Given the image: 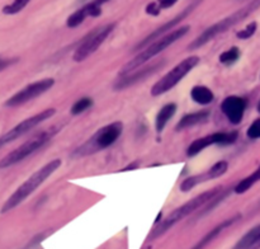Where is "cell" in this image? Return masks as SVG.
I'll use <instances>...</instances> for the list:
<instances>
[{
    "label": "cell",
    "mask_w": 260,
    "mask_h": 249,
    "mask_svg": "<svg viewBox=\"0 0 260 249\" xmlns=\"http://www.w3.org/2000/svg\"><path fill=\"white\" fill-rule=\"evenodd\" d=\"M222 191H223L222 187L212 188V190L206 191V192L201 193V195L195 196L194 198H192L190 201L185 202L184 205H182L180 207L175 209L165 220H163L161 222L155 225V227L151 230V233H150L147 240H155V239L164 235V234H165L170 227H173L176 222H179L180 220L185 219L187 216L192 215L193 212L197 211L198 209H202L206 203H208L212 198L216 197V196L219 195Z\"/></svg>",
    "instance_id": "6da1fadb"
},
{
    "label": "cell",
    "mask_w": 260,
    "mask_h": 249,
    "mask_svg": "<svg viewBox=\"0 0 260 249\" xmlns=\"http://www.w3.org/2000/svg\"><path fill=\"white\" fill-rule=\"evenodd\" d=\"M60 167H61V160L55 159L49 162L47 164H45L44 167L38 169L37 172H35L27 181L23 182V183L12 193L11 197L4 202L0 212H2V214H6V212L11 211V210L16 209L17 206H19L23 201L27 200V198L37 190L38 187L41 186L46 179H49Z\"/></svg>",
    "instance_id": "7a4b0ae2"
},
{
    "label": "cell",
    "mask_w": 260,
    "mask_h": 249,
    "mask_svg": "<svg viewBox=\"0 0 260 249\" xmlns=\"http://www.w3.org/2000/svg\"><path fill=\"white\" fill-rule=\"evenodd\" d=\"M257 8H260V0H252L249 4H246L245 7H242L241 9L236 11L235 13H232L231 16L226 17L222 21L214 23L211 27L207 28L206 31L198 36L192 44L188 46V50H197L199 47L204 46L206 44H208L209 41L213 40L214 37H217L221 33H225L226 31H228L230 28H232L233 26H236L237 23L242 22L244 19H246L247 17L251 13H254Z\"/></svg>",
    "instance_id": "3957f363"
},
{
    "label": "cell",
    "mask_w": 260,
    "mask_h": 249,
    "mask_svg": "<svg viewBox=\"0 0 260 249\" xmlns=\"http://www.w3.org/2000/svg\"><path fill=\"white\" fill-rule=\"evenodd\" d=\"M188 32H189V26H183V27L178 28V30L171 31L168 35L160 37L159 40L154 41L152 44H150L149 46L145 47L142 51H140V54H138L137 56H135L131 61H128L127 64H126L125 68L122 69V74H121V75L137 70L142 64H145L146 61L151 60L152 57L159 55L160 52H163L164 50L168 49L169 46H171L174 42H176L178 40L184 37Z\"/></svg>",
    "instance_id": "277c9868"
},
{
    "label": "cell",
    "mask_w": 260,
    "mask_h": 249,
    "mask_svg": "<svg viewBox=\"0 0 260 249\" xmlns=\"http://www.w3.org/2000/svg\"><path fill=\"white\" fill-rule=\"evenodd\" d=\"M123 131V123L119 121L112 122L104 128L99 129L92 138L85 141L73 153V158H83L93 155L101 150L107 149L113 145Z\"/></svg>",
    "instance_id": "5b68a950"
},
{
    "label": "cell",
    "mask_w": 260,
    "mask_h": 249,
    "mask_svg": "<svg viewBox=\"0 0 260 249\" xmlns=\"http://www.w3.org/2000/svg\"><path fill=\"white\" fill-rule=\"evenodd\" d=\"M57 131H59V129H50V130L33 136L32 139L26 141L21 147L14 149L13 152H11L8 155H6L3 159L0 160V168H9L12 165H16L18 163L23 162L25 159H27L33 153H36L37 150L41 149L42 147H45L56 135Z\"/></svg>",
    "instance_id": "8992f818"
},
{
    "label": "cell",
    "mask_w": 260,
    "mask_h": 249,
    "mask_svg": "<svg viewBox=\"0 0 260 249\" xmlns=\"http://www.w3.org/2000/svg\"><path fill=\"white\" fill-rule=\"evenodd\" d=\"M198 62H199V57L194 56V55L179 62L175 68L171 69L166 75H164L157 83H155L154 87L151 88V92H150L151 95L159 97V95L165 94L166 92L173 89L175 85H178L179 81L183 80L198 65Z\"/></svg>",
    "instance_id": "52a82bcc"
},
{
    "label": "cell",
    "mask_w": 260,
    "mask_h": 249,
    "mask_svg": "<svg viewBox=\"0 0 260 249\" xmlns=\"http://www.w3.org/2000/svg\"><path fill=\"white\" fill-rule=\"evenodd\" d=\"M55 113H56V109L49 108L45 109V111L42 112H38L35 116L30 117V118L25 119V121L19 122V123L17 125V126H14L12 130H9L8 133L4 134L3 136H0V149L6 147V145H8L12 141L17 140V139H19L21 136L26 135L27 133L32 131L33 129L37 128L40 123H42V122L46 121V119L51 118Z\"/></svg>",
    "instance_id": "ba28073f"
},
{
    "label": "cell",
    "mask_w": 260,
    "mask_h": 249,
    "mask_svg": "<svg viewBox=\"0 0 260 249\" xmlns=\"http://www.w3.org/2000/svg\"><path fill=\"white\" fill-rule=\"evenodd\" d=\"M114 25H107L102 28H98V30L93 31L90 35H88L87 37L83 40V42L78 46V49L74 52V60L76 62H82L85 59L90 56V55L94 54L99 47L102 46L104 41L107 40L109 35L113 31Z\"/></svg>",
    "instance_id": "9c48e42d"
},
{
    "label": "cell",
    "mask_w": 260,
    "mask_h": 249,
    "mask_svg": "<svg viewBox=\"0 0 260 249\" xmlns=\"http://www.w3.org/2000/svg\"><path fill=\"white\" fill-rule=\"evenodd\" d=\"M55 85V79L47 78L42 79V80H38L32 83V84H28L27 87L23 88L22 90L17 92L16 94L12 95L8 100L6 102L7 107H18L23 106L26 103H28L30 100L35 99V98L40 97L44 93H46L47 90L51 89Z\"/></svg>",
    "instance_id": "30bf717a"
},
{
    "label": "cell",
    "mask_w": 260,
    "mask_h": 249,
    "mask_svg": "<svg viewBox=\"0 0 260 249\" xmlns=\"http://www.w3.org/2000/svg\"><path fill=\"white\" fill-rule=\"evenodd\" d=\"M237 139V133L236 131H231V133H213L209 135L204 136V138L197 139L193 141L187 149L188 157H195L202 150L207 149L212 145H230L233 144Z\"/></svg>",
    "instance_id": "8fae6325"
},
{
    "label": "cell",
    "mask_w": 260,
    "mask_h": 249,
    "mask_svg": "<svg viewBox=\"0 0 260 249\" xmlns=\"http://www.w3.org/2000/svg\"><path fill=\"white\" fill-rule=\"evenodd\" d=\"M201 2H202V0H195V2H193V3L189 4V6H188L187 8H185L184 11L182 12V13H179L178 16L174 17V18L171 19V21H169V22H166L165 25H163V26H161V27H159V28H157V30H155L152 33H150V35L147 36V37L145 38V40H142L141 42H140V44H138L137 46L135 47L136 51H138V50H141V49H145V47L149 46V45L151 44V42H154V41L159 40L160 37H163V36L168 35L169 32H171V30H173V28L175 27V26H178L179 23L182 22L183 19L187 18V17L189 16V14L192 13V12L194 11L195 8H197L198 4L201 3Z\"/></svg>",
    "instance_id": "7c38bea8"
},
{
    "label": "cell",
    "mask_w": 260,
    "mask_h": 249,
    "mask_svg": "<svg viewBox=\"0 0 260 249\" xmlns=\"http://www.w3.org/2000/svg\"><path fill=\"white\" fill-rule=\"evenodd\" d=\"M165 62L164 61H157L152 62L151 65L145 66V68L140 69V70L131 71V73L123 74L121 75V78L114 83V89L116 90H122L126 88H130L132 85L137 84V83H141V81L146 80L147 78H150L151 75L156 74L160 69H163Z\"/></svg>",
    "instance_id": "4fadbf2b"
},
{
    "label": "cell",
    "mask_w": 260,
    "mask_h": 249,
    "mask_svg": "<svg viewBox=\"0 0 260 249\" xmlns=\"http://www.w3.org/2000/svg\"><path fill=\"white\" fill-rule=\"evenodd\" d=\"M227 169H228L227 162H225V160L217 162L216 164H213V167H211V168H209L207 172H204V173L194 174V176H190L188 177V178H185L184 181L182 182V184H180V191H183V192H188V191L193 190L194 187H197L198 184L223 176V174L227 172Z\"/></svg>",
    "instance_id": "5bb4252c"
},
{
    "label": "cell",
    "mask_w": 260,
    "mask_h": 249,
    "mask_svg": "<svg viewBox=\"0 0 260 249\" xmlns=\"http://www.w3.org/2000/svg\"><path fill=\"white\" fill-rule=\"evenodd\" d=\"M246 99L237 95H230L221 103V111L232 125H238L244 117L246 108Z\"/></svg>",
    "instance_id": "9a60e30c"
},
{
    "label": "cell",
    "mask_w": 260,
    "mask_h": 249,
    "mask_svg": "<svg viewBox=\"0 0 260 249\" xmlns=\"http://www.w3.org/2000/svg\"><path fill=\"white\" fill-rule=\"evenodd\" d=\"M109 0H93L90 3H88L87 6H84L83 8H80L79 11L74 12L70 17L66 21V25L70 28H75L78 26L82 25L85 21L87 17H98L101 16L102 13V6L106 4Z\"/></svg>",
    "instance_id": "2e32d148"
},
{
    "label": "cell",
    "mask_w": 260,
    "mask_h": 249,
    "mask_svg": "<svg viewBox=\"0 0 260 249\" xmlns=\"http://www.w3.org/2000/svg\"><path fill=\"white\" fill-rule=\"evenodd\" d=\"M240 217H241L240 215H235V216L230 217V219L225 220V221H222L221 224L217 225V226H214L211 231H208V233H207L206 235L201 239V240L198 241L195 245H193V248H190V249H204L207 245H208V244H211L212 241H213L214 239L219 235V234L222 233L225 229H227L228 226H231V225L235 224V222L237 221Z\"/></svg>",
    "instance_id": "e0dca14e"
},
{
    "label": "cell",
    "mask_w": 260,
    "mask_h": 249,
    "mask_svg": "<svg viewBox=\"0 0 260 249\" xmlns=\"http://www.w3.org/2000/svg\"><path fill=\"white\" fill-rule=\"evenodd\" d=\"M208 118H209L208 111H198V112H193V113H188L180 118V121L178 122L175 129L176 131L185 130V129L193 128V126H197V125L204 123Z\"/></svg>",
    "instance_id": "ac0fdd59"
},
{
    "label": "cell",
    "mask_w": 260,
    "mask_h": 249,
    "mask_svg": "<svg viewBox=\"0 0 260 249\" xmlns=\"http://www.w3.org/2000/svg\"><path fill=\"white\" fill-rule=\"evenodd\" d=\"M260 248V224L247 231L240 240L236 243L233 249H259Z\"/></svg>",
    "instance_id": "d6986e66"
},
{
    "label": "cell",
    "mask_w": 260,
    "mask_h": 249,
    "mask_svg": "<svg viewBox=\"0 0 260 249\" xmlns=\"http://www.w3.org/2000/svg\"><path fill=\"white\" fill-rule=\"evenodd\" d=\"M176 112V104L175 103H168L163 108L160 109L159 113H157L156 119H155V128H156L157 133H161V131L165 129V126L168 125V122L173 118V116Z\"/></svg>",
    "instance_id": "ffe728a7"
},
{
    "label": "cell",
    "mask_w": 260,
    "mask_h": 249,
    "mask_svg": "<svg viewBox=\"0 0 260 249\" xmlns=\"http://www.w3.org/2000/svg\"><path fill=\"white\" fill-rule=\"evenodd\" d=\"M190 97L198 104H209L214 99V95L211 89L203 85H195L190 90Z\"/></svg>",
    "instance_id": "44dd1931"
},
{
    "label": "cell",
    "mask_w": 260,
    "mask_h": 249,
    "mask_svg": "<svg viewBox=\"0 0 260 249\" xmlns=\"http://www.w3.org/2000/svg\"><path fill=\"white\" fill-rule=\"evenodd\" d=\"M259 181H260V164H259V167H257L256 171L252 172L250 176H247L246 178H244L242 181H240L237 184H236L235 188H233V192L237 193V195L245 193L247 190H250V188H251V187Z\"/></svg>",
    "instance_id": "7402d4cb"
},
{
    "label": "cell",
    "mask_w": 260,
    "mask_h": 249,
    "mask_svg": "<svg viewBox=\"0 0 260 249\" xmlns=\"http://www.w3.org/2000/svg\"><path fill=\"white\" fill-rule=\"evenodd\" d=\"M230 192H231L230 190H223L222 192L219 193V195H217L216 197L212 198V200L209 201L208 203H206V205L203 206V210H202V211L199 212V215H198V219H199V217L206 216V215L208 214V212H211L212 210L216 209V207L219 205V203L223 202V201H225L226 198H227V196L230 195Z\"/></svg>",
    "instance_id": "603a6c76"
},
{
    "label": "cell",
    "mask_w": 260,
    "mask_h": 249,
    "mask_svg": "<svg viewBox=\"0 0 260 249\" xmlns=\"http://www.w3.org/2000/svg\"><path fill=\"white\" fill-rule=\"evenodd\" d=\"M92 106H93L92 98H88V97L82 98V99L76 100V102L73 104V107H71V114H73V116H78V114L84 113V112L88 111Z\"/></svg>",
    "instance_id": "cb8c5ba5"
},
{
    "label": "cell",
    "mask_w": 260,
    "mask_h": 249,
    "mask_svg": "<svg viewBox=\"0 0 260 249\" xmlns=\"http://www.w3.org/2000/svg\"><path fill=\"white\" fill-rule=\"evenodd\" d=\"M238 57H240V50H238L237 47H231L230 50H227V51L222 52V54L219 55L218 60L223 65H231V64L237 61Z\"/></svg>",
    "instance_id": "d4e9b609"
},
{
    "label": "cell",
    "mask_w": 260,
    "mask_h": 249,
    "mask_svg": "<svg viewBox=\"0 0 260 249\" xmlns=\"http://www.w3.org/2000/svg\"><path fill=\"white\" fill-rule=\"evenodd\" d=\"M30 3V0H14L13 3L9 4V6L4 7L3 13L6 14H17L22 9L26 8V6Z\"/></svg>",
    "instance_id": "484cf974"
},
{
    "label": "cell",
    "mask_w": 260,
    "mask_h": 249,
    "mask_svg": "<svg viewBox=\"0 0 260 249\" xmlns=\"http://www.w3.org/2000/svg\"><path fill=\"white\" fill-rule=\"evenodd\" d=\"M255 31H256V23L252 22L250 23V25H247L244 30L238 31V32L236 33V36H237V38H240V40H246V38H250L254 35Z\"/></svg>",
    "instance_id": "4316f807"
},
{
    "label": "cell",
    "mask_w": 260,
    "mask_h": 249,
    "mask_svg": "<svg viewBox=\"0 0 260 249\" xmlns=\"http://www.w3.org/2000/svg\"><path fill=\"white\" fill-rule=\"evenodd\" d=\"M246 134H247V138L252 139V140H255V139H260V118L255 119V121L250 125Z\"/></svg>",
    "instance_id": "83f0119b"
},
{
    "label": "cell",
    "mask_w": 260,
    "mask_h": 249,
    "mask_svg": "<svg viewBox=\"0 0 260 249\" xmlns=\"http://www.w3.org/2000/svg\"><path fill=\"white\" fill-rule=\"evenodd\" d=\"M160 11H161V8H160V6L157 4V2H152V3L147 4L146 13L150 14V16H157V14L160 13Z\"/></svg>",
    "instance_id": "f1b7e54d"
},
{
    "label": "cell",
    "mask_w": 260,
    "mask_h": 249,
    "mask_svg": "<svg viewBox=\"0 0 260 249\" xmlns=\"http://www.w3.org/2000/svg\"><path fill=\"white\" fill-rule=\"evenodd\" d=\"M176 2H178V0H157V4H159L161 9H166L173 7Z\"/></svg>",
    "instance_id": "f546056e"
},
{
    "label": "cell",
    "mask_w": 260,
    "mask_h": 249,
    "mask_svg": "<svg viewBox=\"0 0 260 249\" xmlns=\"http://www.w3.org/2000/svg\"><path fill=\"white\" fill-rule=\"evenodd\" d=\"M17 60L16 59H11V60H4V59H0V71L3 70V69L8 68V66H11L12 64H14Z\"/></svg>",
    "instance_id": "4dcf8cb0"
},
{
    "label": "cell",
    "mask_w": 260,
    "mask_h": 249,
    "mask_svg": "<svg viewBox=\"0 0 260 249\" xmlns=\"http://www.w3.org/2000/svg\"><path fill=\"white\" fill-rule=\"evenodd\" d=\"M138 167V164L137 163H131L130 165H127V167H126V168H123L122 169V172H126V171H130V169H136Z\"/></svg>",
    "instance_id": "1f68e13d"
},
{
    "label": "cell",
    "mask_w": 260,
    "mask_h": 249,
    "mask_svg": "<svg viewBox=\"0 0 260 249\" xmlns=\"http://www.w3.org/2000/svg\"><path fill=\"white\" fill-rule=\"evenodd\" d=\"M257 112L260 113V100H259V103H257Z\"/></svg>",
    "instance_id": "d6a6232c"
}]
</instances>
